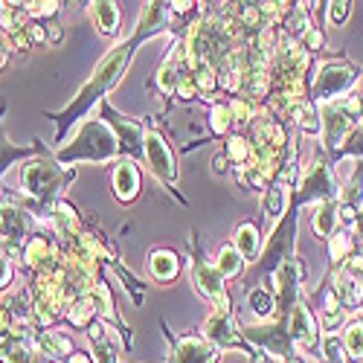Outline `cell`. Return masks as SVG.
Masks as SVG:
<instances>
[{"instance_id": "2e32d148", "label": "cell", "mask_w": 363, "mask_h": 363, "mask_svg": "<svg viewBox=\"0 0 363 363\" xmlns=\"http://www.w3.org/2000/svg\"><path fill=\"white\" fill-rule=\"evenodd\" d=\"M180 267H184V259L177 256V250H172V247H151L148 250V277L155 282L177 279Z\"/></svg>"}, {"instance_id": "603a6c76", "label": "cell", "mask_w": 363, "mask_h": 363, "mask_svg": "<svg viewBox=\"0 0 363 363\" xmlns=\"http://www.w3.org/2000/svg\"><path fill=\"white\" fill-rule=\"evenodd\" d=\"M247 306H250V311H253L259 320L279 317V302H277V296L270 294L267 288H253V291L247 294Z\"/></svg>"}, {"instance_id": "4dcf8cb0", "label": "cell", "mask_w": 363, "mask_h": 363, "mask_svg": "<svg viewBox=\"0 0 363 363\" xmlns=\"http://www.w3.org/2000/svg\"><path fill=\"white\" fill-rule=\"evenodd\" d=\"M213 172H216L218 177L230 172V160H227V155H224V151H218V155L213 157Z\"/></svg>"}, {"instance_id": "9c48e42d", "label": "cell", "mask_w": 363, "mask_h": 363, "mask_svg": "<svg viewBox=\"0 0 363 363\" xmlns=\"http://www.w3.org/2000/svg\"><path fill=\"white\" fill-rule=\"evenodd\" d=\"M99 116L105 119V123L113 128L116 134V143H119V160H143V140H145V125L140 123V119H131V116H123L119 111L111 108L108 99H102L96 105Z\"/></svg>"}, {"instance_id": "836d02e7", "label": "cell", "mask_w": 363, "mask_h": 363, "mask_svg": "<svg viewBox=\"0 0 363 363\" xmlns=\"http://www.w3.org/2000/svg\"><path fill=\"white\" fill-rule=\"evenodd\" d=\"M67 363H94V360H90V352H73Z\"/></svg>"}, {"instance_id": "6da1fadb", "label": "cell", "mask_w": 363, "mask_h": 363, "mask_svg": "<svg viewBox=\"0 0 363 363\" xmlns=\"http://www.w3.org/2000/svg\"><path fill=\"white\" fill-rule=\"evenodd\" d=\"M166 29H169V4H143V12H140V21H137V29L131 33V38L119 41L111 52H105L99 58L94 73H90V79L79 87V94L73 96V102L65 111L47 113L50 119H55V125H58L55 128V143H62L79 119L84 113H90V108H96L102 99H108L111 90L123 82V76H125L128 65L134 62L137 50L148 38L166 33Z\"/></svg>"}, {"instance_id": "9a60e30c", "label": "cell", "mask_w": 363, "mask_h": 363, "mask_svg": "<svg viewBox=\"0 0 363 363\" xmlns=\"http://www.w3.org/2000/svg\"><path fill=\"white\" fill-rule=\"evenodd\" d=\"M33 346L35 352L47 360V363H58L62 357H70L76 349H73V340L67 335H62V331H33Z\"/></svg>"}, {"instance_id": "8992f818", "label": "cell", "mask_w": 363, "mask_h": 363, "mask_svg": "<svg viewBox=\"0 0 363 363\" xmlns=\"http://www.w3.org/2000/svg\"><path fill=\"white\" fill-rule=\"evenodd\" d=\"M203 337L213 343L218 352L235 349V352H245V354L250 357V363H270V357H267L264 352L253 349V346L245 340V335H241V331L235 328L233 308H216L213 314H209L206 323H203Z\"/></svg>"}, {"instance_id": "8fae6325", "label": "cell", "mask_w": 363, "mask_h": 363, "mask_svg": "<svg viewBox=\"0 0 363 363\" xmlns=\"http://www.w3.org/2000/svg\"><path fill=\"white\" fill-rule=\"evenodd\" d=\"M166 328V337L172 343V354H169V363H218V349L209 343L203 335H172L169 325L163 323Z\"/></svg>"}, {"instance_id": "7a4b0ae2", "label": "cell", "mask_w": 363, "mask_h": 363, "mask_svg": "<svg viewBox=\"0 0 363 363\" xmlns=\"http://www.w3.org/2000/svg\"><path fill=\"white\" fill-rule=\"evenodd\" d=\"M76 172L58 166L52 157H33L21 166V189L33 201L41 218H52L58 201H62L67 184H73Z\"/></svg>"}, {"instance_id": "484cf974", "label": "cell", "mask_w": 363, "mask_h": 363, "mask_svg": "<svg viewBox=\"0 0 363 363\" xmlns=\"http://www.w3.org/2000/svg\"><path fill=\"white\" fill-rule=\"evenodd\" d=\"M340 160H363V119L352 128V134L346 137V143L340 145L337 157L331 160V166H337Z\"/></svg>"}, {"instance_id": "5bb4252c", "label": "cell", "mask_w": 363, "mask_h": 363, "mask_svg": "<svg viewBox=\"0 0 363 363\" xmlns=\"http://www.w3.org/2000/svg\"><path fill=\"white\" fill-rule=\"evenodd\" d=\"M311 230L323 245L340 230V198H328L311 206Z\"/></svg>"}, {"instance_id": "4fadbf2b", "label": "cell", "mask_w": 363, "mask_h": 363, "mask_svg": "<svg viewBox=\"0 0 363 363\" xmlns=\"http://www.w3.org/2000/svg\"><path fill=\"white\" fill-rule=\"evenodd\" d=\"M111 186H113V198L123 203V206L137 203V198H140V192H143L140 163H137V160H119V163L113 166V174H111Z\"/></svg>"}, {"instance_id": "83f0119b", "label": "cell", "mask_w": 363, "mask_h": 363, "mask_svg": "<svg viewBox=\"0 0 363 363\" xmlns=\"http://www.w3.org/2000/svg\"><path fill=\"white\" fill-rule=\"evenodd\" d=\"M352 6H354V4H349V0H331V4H325L328 23H331V26H343V23L349 21V15H352Z\"/></svg>"}, {"instance_id": "1f68e13d", "label": "cell", "mask_w": 363, "mask_h": 363, "mask_svg": "<svg viewBox=\"0 0 363 363\" xmlns=\"http://www.w3.org/2000/svg\"><path fill=\"white\" fill-rule=\"evenodd\" d=\"M9 52H12V47H9V38L0 33V70L6 67V62H9Z\"/></svg>"}, {"instance_id": "52a82bcc", "label": "cell", "mask_w": 363, "mask_h": 363, "mask_svg": "<svg viewBox=\"0 0 363 363\" xmlns=\"http://www.w3.org/2000/svg\"><path fill=\"white\" fill-rule=\"evenodd\" d=\"M325 279L349 314L360 311L363 306V245H357V250L343 264L331 267V274Z\"/></svg>"}, {"instance_id": "30bf717a", "label": "cell", "mask_w": 363, "mask_h": 363, "mask_svg": "<svg viewBox=\"0 0 363 363\" xmlns=\"http://www.w3.org/2000/svg\"><path fill=\"white\" fill-rule=\"evenodd\" d=\"M241 335H245L247 343H256L259 352H264L267 357H274L279 363H288L291 357H296V346L288 331V317H279L274 325H245Z\"/></svg>"}, {"instance_id": "ac0fdd59", "label": "cell", "mask_w": 363, "mask_h": 363, "mask_svg": "<svg viewBox=\"0 0 363 363\" xmlns=\"http://www.w3.org/2000/svg\"><path fill=\"white\" fill-rule=\"evenodd\" d=\"M233 247L241 253V259H245L247 264H250V262H259L262 247H264V238H262L259 224L241 221V224L235 227V233H233Z\"/></svg>"}, {"instance_id": "44dd1931", "label": "cell", "mask_w": 363, "mask_h": 363, "mask_svg": "<svg viewBox=\"0 0 363 363\" xmlns=\"http://www.w3.org/2000/svg\"><path fill=\"white\" fill-rule=\"evenodd\" d=\"M325 250H328V262H331V267H337V264H343L354 250H357V241H354V235H352V230H346V227H340L335 235H331L328 241H325Z\"/></svg>"}, {"instance_id": "f546056e", "label": "cell", "mask_w": 363, "mask_h": 363, "mask_svg": "<svg viewBox=\"0 0 363 363\" xmlns=\"http://www.w3.org/2000/svg\"><path fill=\"white\" fill-rule=\"evenodd\" d=\"M65 41V26H58V23H47V44L55 47V44H62Z\"/></svg>"}, {"instance_id": "e575fe53", "label": "cell", "mask_w": 363, "mask_h": 363, "mask_svg": "<svg viewBox=\"0 0 363 363\" xmlns=\"http://www.w3.org/2000/svg\"><path fill=\"white\" fill-rule=\"evenodd\" d=\"M116 363H125V360H116Z\"/></svg>"}, {"instance_id": "f1b7e54d", "label": "cell", "mask_w": 363, "mask_h": 363, "mask_svg": "<svg viewBox=\"0 0 363 363\" xmlns=\"http://www.w3.org/2000/svg\"><path fill=\"white\" fill-rule=\"evenodd\" d=\"M12 282V259L6 256V250L0 247V291Z\"/></svg>"}, {"instance_id": "7c38bea8", "label": "cell", "mask_w": 363, "mask_h": 363, "mask_svg": "<svg viewBox=\"0 0 363 363\" xmlns=\"http://www.w3.org/2000/svg\"><path fill=\"white\" fill-rule=\"evenodd\" d=\"M288 331H291V340L294 346H299L302 352L317 354L320 349V337H323V328L314 317V311L306 306V302H294V308L288 311Z\"/></svg>"}, {"instance_id": "e0dca14e", "label": "cell", "mask_w": 363, "mask_h": 363, "mask_svg": "<svg viewBox=\"0 0 363 363\" xmlns=\"http://www.w3.org/2000/svg\"><path fill=\"white\" fill-rule=\"evenodd\" d=\"M291 209V189L285 186V184H270L267 186V192L262 195V218H264V224L274 230L282 218H285V213Z\"/></svg>"}, {"instance_id": "cb8c5ba5", "label": "cell", "mask_w": 363, "mask_h": 363, "mask_svg": "<svg viewBox=\"0 0 363 363\" xmlns=\"http://www.w3.org/2000/svg\"><path fill=\"white\" fill-rule=\"evenodd\" d=\"M343 349L349 354V363H363V320L352 317L343 328Z\"/></svg>"}, {"instance_id": "4316f807", "label": "cell", "mask_w": 363, "mask_h": 363, "mask_svg": "<svg viewBox=\"0 0 363 363\" xmlns=\"http://www.w3.org/2000/svg\"><path fill=\"white\" fill-rule=\"evenodd\" d=\"M235 125V119H233V111H230V102H216L213 111H209V128H213L216 137H224L230 134Z\"/></svg>"}, {"instance_id": "3957f363", "label": "cell", "mask_w": 363, "mask_h": 363, "mask_svg": "<svg viewBox=\"0 0 363 363\" xmlns=\"http://www.w3.org/2000/svg\"><path fill=\"white\" fill-rule=\"evenodd\" d=\"M119 157V143L113 128L105 123L102 116H90L84 119V125L76 131L67 148H58L52 160L58 166H70V163H108Z\"/></svg>"}, {"instance_id": "d6986e66", "label": "cell", "mask_w": 363, "mask_h": 363, "mask_svg": "<svg viewBox=\"0 0 363 363\" xmlns=\"http://www.w3.org/2000/svg\"><path fill=\"white\" fill-rule=\"evenodd\" d=\"M87 15L94 21V26L99 29V35L105 38H116L119 35V23H123V12L111 0H96V4H87Z\"/></svg>"}, {"instance_id": "5b68a950", "label": "cell", "mask_w": 363, "mask_h": 363, "mask_svg": "<svg viewBox=\"0 0 363 363\" xmlns=\"http://www.w3.org/2000/svg\"><path fill=\"white\" fill-rule=\"evenodd\" d=\"M143 125H145V140H143V160L148 163L151 174H155L160 184L169 189L172 198H177V203H184L186 206V198L177 192V157H174V151L166 140V134L151 123V116L143 119Z\"/></svg>"}, {"instance_id": "d6a6232c", "label": "cell", "mask_w": 363, "mask_h": 363, "mask_svg": "<svg viewBox=\"0 0 363 363\" xmlns=\"http://www.w3.org/2000/svg\"><path fill=\"white\" fill-rule=\"evenodd\" d=\"M352 235H354V241H357V245H363V206H360V213H357V218H354Z\"/></svg>"}, {"instance_id": "ba28073f", "label": "cell", "mask_w": 363, "mask_h": 363, "mask_svg": "<svg viewBox=\"0 0 363 363\" xmlns=\"http://www.w3.org/2000/svg\"><path fill=\"white\" fill-rule=\"evenodd\" d=\"M189 279L195 285V291L213 302V308H233L230 306V294L227 285L221 279V274L216 270V264H209L203 259V250H198V233H192V259H189Z\"/></svg>"}, {"instance_id": "d4e9b609", "label": "cell", "mask_w": 363, "mask_h": 363, "mask_svg": "<svg viewBox=\"0 0 363 363\" xmlns=\"http://www.w3.org/2000/svg\"><path fill=\"white\" fill-rule=\"evenodd\" d=\"M317 360L320 363H349V354L343 349V337L340 335H323L320 349H317Z\"/></svg>"}, {"instance_id": "277c9868", "label": "cell", "mask_w": 363, "mask_h": 363, "mask_svg": "<svg viewBox=\"0 0 363 363\" xmlns=\"http://www.w3.org/2000/svg\"><path fill=\"white\" fill-rule=\"evenodd\" d=\"M363 79V70L349 62L346 55H325L314 62L311 70V102L320 105H331L346 99L352 90L357 87V82Z\"/></svg>"}, {"instance_id": "ffe728a7", "label": "cell", "mask_w": 363, "mask_h": 363, "mask_svg": "<svg viewBox=\"0 0 363 363\" xmlns=\"http://www.w3.org/2000/svg\"><path fill=\"white\" fill-rule=\"evenodd\" d=\"M0 116H4V102H0ZM38 155H47V151L41 148V143H35L33 148H21V145H12L9 140H6V134H4V123H0V174H4L15 160H33V157H38Z\"/></svg>"}, {"instance_id": "7402d4cb", "label": "cell", "mask_w": 363, "mask_h": 363, "mask_svg": "<svg viewBox=\"0 0 363 363\" xmlns=\"http://www.w3.org/2000/svg\"><path fill=\"white\" fill-rule=\"evenodd\" d=\"M245 259H241V253L233 247V241L230 245H224L221 250H218V256H216V270L221 274V279L227 282V279H235V277H241V270H245Z\"/></svg>"}]
</instances>
